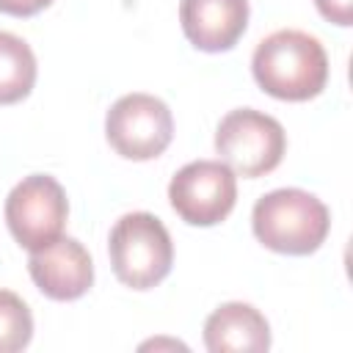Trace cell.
Here are the masks:
<instances>
[{
    "mask_svg": "<svg viewBox=\"0 0 353 353\" xmlns=\"http://www.w3.org/2000/svg\"><path fill=\"white\" fill-rule=\"evenodd\" d=\"M113 273L132 290L157 287L174 265V243L163 221L152 212L121 215L108 237Z\"/></svg>",
    "mask_w": 353,
    "mask_h": 353,
    "instance_id": "obj_3",
    "label": "cell"
},
{
    "mask_svg": "<svg viewBox=\"0 0 353 353\" xmlns=\"http://www.w3.org/2000/svg\"><path fill=\"white\" fill-rule=\"evenodd\" d=\"M182 33L196 50H232L248 25V0H182Z\"/></svg>",
    "mask_w": 353,
    "mask_h": 353,
    "instance_id": "obj_9",
    "label": "cell"
},
{
    "mask_svg": "<svg viewBox=\"0 0 353 353\" xmlns=\"http://www.w3.org/2000/svg\"><path fill=\"white\" fill-rule=\"evenodd\" d=\"M28 273L33 284L52 301H77L94 284V262L85 245L63 234L50 245L30 251Z\"/></svg>",
    "mask_w": 353,
    "mask_h": 353,
    "instance_id": "obj_8",
    "label": "cell"
},
{
    "mask_svg": "<svg viewBox=\"0 0 353 353\" xmlns=\"http://www.w3.org/2000/svg\"><path fill=\"white\" fill-rule=\"evenodd\" d=\"M215 149L234 174L254 179L270 174L281 163L287 135L273 116L254 108H237L221 119L215 130Z\"/></svg>",
    "mask_w": 353,
    "mask_h": 353,
    "instance_id": "obj_4",
    "label": "cell"
},
{
    "mask_svg": "<svg viewBox=\"0 0 353 353\" xmlns=\"http://www.w3.org/2000/svg\"><path fill=\"white\" fill-rule=\"evenodd\" d=\"M251 229L265 248L290 256H306L325 243L331 212L309 190L279 188L254 204Z\"/></svg>",
    "mask_w": 353,
    "mask_h": 353,
    "instance_id": "obj_2",
    "label": "cell"
},
{
    "mask_svg": "<svg viewBox=\"0 0 353 353\" xmlns=\"http://www.w3.org/2000/svg\"><path fill=\"white\" fill-rule=\"evenodd\" d=\"M149 347H179V350H188V345H182L176 339H152V342L141 345V350H149Z\"/></svg>",
    "mask_w": 353,
    "mask_h": 353,
    "instance_id": "obj_15",
    "label": "cell"
},
{
    "mask_svg": "<svg viewBox=\"0 0 353 353\" xmlns=\"http://www.w3.org/2000/svg\"><path fill=\"white\" fill-rule=\"evenodd\" d=\"M174 212L190 226L221 223L237 201V176L223 160H193L168 182Z\"/></svg>",
    "mask_w": 353,
    "mask_h": 353,
    "instance_id": "obj_7",
    "label": "cell"
},
{
    "mask_svg": "<svg viewBox=\"0 0 353 353\" xmlns=\"http://www.w3.org/2000/svg\"><path fill=\"white\" fill-rule=\"evenodd\" d=\"M262 91L287 102H306L328 83V55L320 39L303 30H276L262 39L251 58Z\"/></svg>",
    "mask_w": 353,
    "mask_h": 353,
    "instance_id": "obj_1",
    "label": "cell"
},
{
    "mask_svg": "<svg viewBox=\"0 0 353 353\" xmlns=\"http://www.w3.org/2000/svg\"><path fill=\"white\" fill-rule=\"evenodd\" d=\"M52 0H0V11L11 17H33L41 8H47Z\"/></svg>",
    "mask_w": 353,
    "mask_h": 353,
    "instance_id": "obj_14",
    "label": "cell"
},
{
    "mask_svg": "<svg viewBox=\"0 0 353 353\" xmlns=\"http://www.w3.org/2000/svg\"><path fill=\"white\" fill-rule=\"evenodd\" d=\"M30 336L33 314L28 303L11 290H0V353H17L28 347Z\"/></svg>",
    "mask_w": 353,
    "mask_h": 353,
    "instance_id": "obj_12",
    "label": "cell"
},
{
    "mask_svg": "<svg viewBox=\"0 0 353 353\" xmlns=\"http://www.w3.org/2000/svg\"><path fill=\"white\" fill-rule=\"evenodd\" d=\"M108 143L127 160H152L174 138V119L163 99L152 94H124L105 116Z\"/></svg>",
    "mask_w": 353,
    "mask_h": 353,
    "instance_id": "obj_6",
    "label": "cell"
},
{
    "mask_svg": "<svg viewBox=\"0 0 353 353\" xmlns=\"http://www.w3.org/2000/svg\"><path fill=\"white\" fill-rule=\"evenodd\" d=\"M69 201L61 182L50 174H30L17 182L6 199V223L14 240L28 248H44L63 234Z\"/></svg>",
    "mask_w": 353,
    "mask_h": 353,
    "instance_id": "obj_5",
    "label": "cell"
},
{
    "mask_svg": "<svg viewBox=\"0 0 353 353\" xmlns=\"http://www.w3.org/2000/svg\"><path fill=\"white\" fill-rule=\"evenodd\" d=\"M36 55L30 44L8 30H0V105H14L33 91Z\"/></svg>",
    "mask_w": 353,
    "mask_h": 353,
    "instance_id": "obj_11",
    "label": "cell"
},
{
    "mask_svg": "<svg viewBox=\"0 0 353 353\" xmlns=\"http://www.w3.org/2000/svg\"><path fill=\"white\" fill-rule=\"evenodd\" d=\"M204 347L210 353H262L270 347V325L256 306L229 301L207 317Z\"/></svg>",
    "mask_w": 353,
    "mask_h": 353,
    "instance_id": "obj_10",
    "label": "cell"
},
{
    "mask_svg": "<svg viewBox=\"0 0 353 353\" xmlns=\"http://www.w3.org/2000/svg\"><path fill=\"white\" fill-rule=\"evenodd\" d=\"M314 6L334 25L347 28L353 22V0H314Z\"/></svg>",
    "mask_w": 353,
    "mask_h": 353,
    "instance_id": "obj_13",
    "label": "cell"
}]
</instances>
